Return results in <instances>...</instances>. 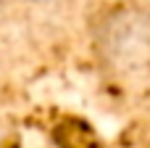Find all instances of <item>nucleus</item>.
<instances>
[{
    "label": "nucleus",
    "instance_id": "f03ea898",
    "mask_svg": "<svg viewBox=\"0 0 150 148\" xmlns=\"http://www.w3.org/2000/svg\"><path fill=\"white\" fill-rule=\"evenodd\" d=\"M26 3H40V5H45V3H55V0H26Z\"/></svg>",
    "mask_w": 150,
    "mask_h": 148
},
{
    "label": "nucleus",
    "instance_id": "f257e3e1",
    "mask_svg": "<svg viewBox=\"0 0 150 148\" xmlns=\"http://www.w3.org/2000/svg\"><path fill=\"white\" fill-rule=\"evenodd\" d=\"M92 53L116 79L150 77V11L132 0L108 5L92 24Z\"/></svg>",
    "mask_w": 150,
    "mask_h": 148
}]
</instances>
